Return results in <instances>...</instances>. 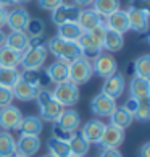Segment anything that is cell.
Wrapping results in <instances>:
<instances>
[{
  "label": "cell",
  "instance_id": "obj_19",
  "mask_svg": "<svg viewBox=\"0 0 150 157\" xmlns=\"http://www.w3.org/2000/svg\"><path fill=\"white\" fill-rule=\"evenodd\" d=\"M81 128V136H82L86 141H89L90 144H99L102 133L105 130V123L100 120H89Z\"/></svg>",
  "mask_w": 150,
  "mask_h": 157
},
{
  "label": "cell",
  "instance_id": "obj_22",
  "mask_svg": "<svg viewBox=\"0 0 150 157\" xmlns=\"http://www.w3.org/2000/svg\"><path fill=\"white\" fill-rule=\"evenodd\" d=\"M76 23L81 26L82 31H92L94 28L103 25V18L94 8H87V10H81L79 11V16H78Z\"/></svg>",
  "mask_w": 150,
  "mask_h": 157
},
{
  "label": "cell",
  "instance_id": "obj_1",
  "mask_svg": "<svg viewBox=\"0 0 150 157\" xmlns=\"http://www.w3.org/2000/svg\"><path fill=\"white\" fill-rule=\"evenodd\" d=\"M45 47H47V50L57 60H63L66 63H71L76 59H79V57H82V50H81V47L78 45V42L65 40L58 36L50 37Z\"/></svg>",
  "mask_w": 150,
  "mask_h": 157
},
{
  "label": "cell",
  "instance_id": "obj_23",
  "mask_svg": "<svg viewBox=\"0 0 150 157\" xmlns=\"http://www.w3.org/2000/svg\"><path fill=\"white\" fill-rule=\"evenodd\" d=\"M102 47L105 49L108 54H115L119 52L124 47V34H119L116 31L107 29L105 28V34H103V44Z\"/></svg>",
  "mask_w": 150,
  "mask_h": 157
},
{
  "label": "cell",
  "instance_id": "obj_52",
  "mask_svg": "<svg viewBox=\"0 0 150 157\" xmlns=\"http://www.w3.org/2000/svg\"><path fill=\"white\" fill-rule=\"evenodd\" d=\"M70 157H78V155H70Z\"/></svg>",
  "mask_w": 150,
  "mask_h": 157
},
{
  "label": "cell",
  "instance_id": "obj_13",
  "mask_svg": "<svg viewBox=\"0 0 150 157\" xmlns=\"http://www.w3.org/2000/svg\"><path fill=\"white\" fill-rule=\"evenodd\" d=\"M29 20H31L29 11L23 7H16V8L8 11L5 26H8L10 31H24V28H26Z\"/></svg>",
  "mask_w": 150,
  "mask_h": 157
},
{
  "label": "cell",
  "instance_id": "obj_33",
  "mask_svg": "<svg viewBox=\"0 0 150 157\" xmlns=\"http://www.w3.org/2000/svg\"><path fill=\"white\" fill-rule=\"evenodd\" d=\"M47 149H49V154L53 157H70L71 155L68 141H60V139L50 138L47 141Z\"/></svg>",
  "mask_w": 150,
  "mask_h": 157
},
{
  "label": "cell",
  "instance_id": "obj_2",
  "mask_svg": "<svg viewBox=\"0 0 150 157\" xmlns=\"http://www.w3.org/2000/svg\"><path fill=\"white\" fill-rule=\"evenodd\" d=\"M103 34H105V26H97L92 31H84L78 39V45L82 50V57L92 60L103 50Z\"/></svg>",
  "mask_w": 150,
  "mask_h": 157
},
{
  "label": "cell",
  "instance_id": "obj_4",
  "mask_svg": "<svg viewBox=\"0 0 150 157\" xmlns=\"http://www.w3.org/2000/svg\"><path fill=\"white\" fill-rule=\"evenodd\" d=\"M52 96L57 102L60 104L61 107H73L79 102V86L71 83V81H65V83H58L55 84L53 91H52Z\"/></svg>",
  "mask_w": 150,
  "mask_h": 157
},
{
  "label": "cell",
  "instance_id": "obj_48",
  "mask_svg": "<svg viewBox=\"0 0 150 157\" xmlns=\"http://www.w3.org/2000/svg\"><path fill=\"white\" fill-rule=\"evenodd\" d=\"M5 36H7V34H5L2 29H0V47H2V45L5 44Z\"/></svg>",
  "mask_w": 150,
  "mask_h": 157
},
{
  "label": "cell",
  "instance_id": "obj_27",
  "mask_svg": "<svg viewBox=\"0 0 150 157\" xmlns=\"http://www.w3.org/2000/svg\"><path fill=\"white\" fill-rule=\"evenodd\" d=\"M57 28H58V29H57V36L61 37V39H65V40H73V42H78V39L81 37V34L84 33L76 21L63 23V25L57 26Z\"/></svg>",
  "mask_w": 150,
  "mask_h": 157
},
{
  "label": "cell",
  "instance_id": "obj_39",
  "mask_svg": "<svg viewBox=\"0 0 150 157\" xmlns=\"http://www.w3.org/2000/svg\"><path fill=\"white\" fill-rule=\"evenodd\" d=\"M73 136V133L63 130L58 125H53V130H52V138L60 139V141H70V138Z\"/></svg>",
  "mask_w": 150,
  "mask_h": 157
},
{
  "label": "cell",
  "instance_id": "obj_51",
  "mask_svg": "<svg viewBox=\"0 0 150 157\" xmlns=\"http://www.w3.org/2000/svg\"><path fill=\"white\" fill-rule=\"evenodd\" d=\"M42 157H53V155H50V154H45V155H42Z\"/></svg>",
  "mask_w": 150,
  "mask_h": 157
},
{
  "label": "cell",
  "instance_id": "obj_38",
  "mask_svg": "<svg viewBox=\"0 0 150 157\" xmlns=\"http://www.w3.org/2000/svg\"><path fill=\"white\" fill-rule=\"evenodd\" d=\"M13 91L11 88H5V86H0V107H7V105H11L13 102Z\"/></svg>",
  "mask_w": 150,
  "mask_h": 157
},
{
  "label": "cell",
  "instance_id": "obj_31",
  "mask_svg": "<svg viewBox=\"0 0 150 157\" xmlns=\"http://www.w3.org/2000/svg\"><path fill=\"white\" fill-rule=\"evenodd\" d=\"M92 7L102 18H107V16H110L112 13L121 8V2L119 0H94Z\"/></svg>",
  "mask_w": 150,
  "mask_h": 157
},
{
  "label": "cell",
  "instance_id": "obj_46",
  "mask_svg": "<svg viewBox=\"0 0 150 157\" xmlns=\"http://www.w3.org/2000/svg\"><path fill=\"white\" fill-rule=\"evenodd\" d=\"M92 2L94 0H73V3L76 7H89V5H92Z\"/></svg>",
  "mask_w": 150,
  "mask_h": 157
},
{
  "label": "cell",
  "instance_id": "obj_49",
  "mask_svg": "<svg viewBox=\"0 0 150 157\" xmlns=\"http://www.w3.org/2000/svg\"><path fill=\"white\" fill-rule=\"evenodd\" d=\"M29 2H31V0H13V3H16V5H26Z\"/></svg>",
  "mask_w": 150,
  "mask_h": 157
},
{
  "label": "cell",
  "instance_id": "obj_8",
  "mask_svg": "<svg viewBox=\"0 0 150 157\" xmlns=\"http://www.w3.org/2000/svg\"><path fill=\"white\" fill-rule=\"evenodd\" d=\"M126 88V81H124V75L121 73H115L112 76H108L103 79V84H102V94H105L112 99H119L124 92Z\"/></svg>",
  "mask_w": 150,
  "mask_h": 157
},
{
  "label": "cell",
  "instance_id": "obj_26",
  "mask_svg": "<svg viewBox=\"0 0 150 157\" xmlns=\"http://www.w3.org/2000/svg\"><path fill=\"white\" fill-rule=\"evenodd\" d=\"M21 63V52L2 45L0 47V67L2 68H18Z\"/></svg>",
  "mask_w": 150,
  "mask_h": 157
},
{
  "label": "cell",
  "instance_id": "obj_7",
  "mask_svg": "<svg viewBox=\"0 0 150 157\" xmlns=\"http://www.w3.org/2000/svg\"><path fill=\"white\" fill-rule=\"evenodd\" d=\"M90 65H92L94 75H97V76H100L103 79L118 71V63L112 54H103V52H100L99 55L90 60Z\"/></svg>",
  "mask_w": 150,
  "mask_h": 157
},
{
  "label": "cell",
  "instance_id": "obj_44",
  "mask_svg": "<svg viewBox=\"0 0 150 157\" xmlns=\"http://www.w3.org/2000/svg\"><path fill=\"white\" fill-rule=\"evenodd\" d=\"M139 157H150V143H144L139 149Z\"/></svg>",
  "mask_w": 150,
  "mask_h": 157
},
{
  "label": "cell",
  "instance_id": "obj_3",
  "mask_svg": "<svg viewBox=\"0 0 150 157\" xmlns=\"http://www.w3.org/2000/svg\"><path fill=\"white\" fill-rule=\"evenodd\" d=\"M34 101L37 102L39 105V112H40V118L42 121H50V123H55L58 117L61 115L63 109L58 102L52 96V91H49L47 88H40L37 91V96Z\"/></svg>",
  "mask_w": 150,
  "mask_h": 157
},
{
  "label": "cell",
  "instance_id": "obj_6",
  "mask_svg": "<svg viewBox=\"0 0 150 157\" xmlns=\"http://www.w3.org/2000/svg\"><path fill=\"white\" fill-rule=\"evenodd\" d=\"M49 50L45 44L37 45V47H27L21 54V63L23 70H40L44 67L45 60H47Z\"/></svg>",
  "mask_w": 150,
  "mask_h": 157
},
{
  "label": "cell",
  "instance_id": "obj_18",
  "mask_svg": "<svg viewBox=\"0 0 150 157\" xmlns=\"http://www.w3.org/2000/svg\"><path fill=\"white\" fill-rule=\"evenodd\" d=\"M55 125H58L60 128H63V130H66L70 133H74V131H78L79 126H81V115H79L78 110H74L71 107L63 109V112L58 117V120L55 121Z\"/></svg>",
  "mask_w": 150,
  "mask_h": 157
},
{
  "label": "cell",
  "instance_id": "obj_50",
  "mask_svg": "<svg viewBox=\"0 0 150 157\" xmlns=\"http://www.w3.org/2000/svg\"><path fill=\"white\" fill-rule=\"evenodd\" d=\"M11 157H24V155H21V154H15V155H11Z\"/></svg>",
  "mask_w": 150,
  "mask_h": 157
},
{
  "label": "cell",
  "instance_id": "obj_43",
  "mask_svg": "<svg viewBox=\"0 0 150 157\" xmlns=\"http://www.w3.org/2000/svg\"><path fill=\"white\" fill-rule=\"evenodd\" d=\"M137 105H139V101H137V99H132V97H129L128 101L124 102V105H123V107H124L126 110H128V112L132 115V117H134V112L137 110Z\"/></svg>",
  "mask_w": 150,
  "mask_h": 157
},
{
  "label": "cell",
  "instance_id": "obj_34",
  "mask_svg": "<svg viewBox=\"0 0 150 157\" xmlns=\"http://www.w3.org/2000/svg\"><path fill=\"white\" fill-rule=\"evenodd\" d=\"M18 79H20L18 68H2L0 67V86L13 88Z\"/></svg>",
  "mask_w": 150,
  "mask_h": 157
},
{
  "label": "cell",
  "instance_id": "obj_21",
  "mask_svg": "<svg viewBox=\"0 0 150 157\" xmlns=\"http://www.w3.org/2000/svg\"><path fill=\"white\" fill-rule=\"evenodd\" d=\"M129 97L137 99V101H144V99L150 97V81L148 78L136 76L131 79L129 83Z\"/></svg>",
  "mask_w": 150,
  "mask_h": 157
},
{
  "label": "cell",
  "instance_id": "obj_28",
  "mask_svg": "<svg viewBox=\"0 0 150 157\" xmlns=\"http://www.w3.org/2000/svg\"><path fill=\"white\" fill-rule=\"evenodd\" d=\"M20 78L37 89L44 88V84L49 83L47 75L44 71H40V70H23V71H20Z\"/></svg>",
  "mask_w": 150,
  "mask_h": 157
},
{
  "label": "cell",
  "instance_id": "obj_42",
  "mask_svg": "<svg viewBox=\"0 0 150 157\" xmlns=\"http://www.w3.org/2000/svg\"><path fill=\"white\" fill-rule=\"evenodd\" d=\"M99 157H123V154L119 152V149L115 147H102Z\"/></svg>",
  "mask_w": 150,
  "mask_h": 157
},
{
  "label": "cell",
  "instance_id": "obj_11",
  "mask_svg": "<svg viewBox=\"0 0 150 157\" xmlns=\"http://www.w3.org/2000/svg\"><path fill=\"white\" fill-rule=\"evenodd\" d=\"M124 143V130H121V128L115 126L112 123L105 125V130L102 133V138L99 144L102 147H115L118 149L121 144Z\"/></svg>",
  "mask_w": 150,
  "mask_h": 157
},
{
  "label": "cell",
  "instance_id": "obj_17",
  "mask_svg": "<svg viewBox=\"0 0 150 157\" xmlns=\"http://www.w3.org/2000/svg\"><path fill=\"white\" fill-rule=\"evenodd\" d=\"M42 141L39 136H27V135H21L20 139L16 141V154H21L24 157H32L34 154L39 152Z\"/></svg>",
  "mask_w": 150,
  "mask_h": 157
},
{
  "label": "cell",
  "instance_id": "obj_47",
  "mask_svg": "<svg viewBox=\"0 0 150 157\" xmlns=\"http://www.w3.org/2000/svg\"><path fill=\"white\" fill-rule=\"evenodd\" d=\"M10 5H13V0H0V7H3V8H8Z\"/></svg>",
  "mask_w": 150,
  "mask_h": 157
},
{
  "label": "cell",
  "instance_id": "obj_16",
  "mask_svg": "<svg viewBox=\"0 0 150 157\" xmlns=\"http://www.w3.org/2000/svg\"><path fill=\"white\" fill-rule=\"evenodd\" d=\"M128 20H129V29L136 33H147L148 31V18H150V11H142V10H134L128 8Z\"/></svg>",
  "mask_w": 150,
  "mask_h": 157
},
{
  "label": "cell",
  "instance_id": "obj_5",
  "mask_svg": "<svg viewBox=\"0 0 150 157\" xmlns=\"http://www.w3.org/2000/svg\"><path fill=\"white\" fill-rule=\"evenodd\" d=\"M92 76H94V71H92V65H90L89 59L79 57V59L70 63V76H68V81L81 86V84L89 83Z\"/></svg>",
  "mask_w": 150,
  "mask_h": 157
},
{
  "label": "cell",
  "instance_id": "obj_35",
  "mask_svg": "<svg viewBox=\"0 0 150 157\" xmlns=\"http://www.w3.org/2000/svg\"><path fill=\"white\" fill-rule=\"evenodd\" d=\"M45 31V25L40 18H31L24 28V33L29 37H42Z\"/></svg>",
  "mask_w": 150,
  "mask_h": 157
},
{
  "label": "cell",
  "instance_id": "obj_9",
  "mask_svg": "<svg viewBox=\"0 0 150 157\" xmlns=\"http://www.w3.org/2000/svg\"><path fill=\"white\" fill-rule=\"evenodd\" d=\"M116 107H118L116 101L105 96V94H102V92L94 96L90 101V110L94 115H97V117H110Z\"/></svg>",
  "mask_w": 150,
  "mask_h": 157
},
{
  "label": "cell",
  "instance_id": "obj_15",
  "mask_svg": "<svg viewBox=\"0 0 150 157\" xmlns=\"http://www.w3.org/2000/svg\"><path fill=\"white\" fill-rule=\"evenodd\" d=\"M103 26L107 29L116 31L119 34H124L129 31V20H128V13L126 10H116L115 13H112L110 16H107L105 21H103Z\"/></svg>",
  "mask_w": 150,
  "mask_h": 157
},
{
  "label": "cell",
  "instance_id": "obj_45",
  "mask_svg": "<svg viewBox=\"0 0 150 157\" xmlns=\"http://www.w3.org/2000/svg\"><path fill=\"white\" fill-rule=\"evenodd\" d=\"M7 15H8V10L0 7V29L5 26V23H7Z\"/></svg>",
  "mask_w": 150,
  "mask_h": 157
},
{
  "label": "cell",
  "instance_id": "obj_41",
  "mask_svg": "<svg viewBox=\"0 0 150 157\" xmlns=\"http://www.w3.org/2000/svg\"><path fill=\"white\" fill-rule=\"evenodd\" d=\"M150 0H131L128 8H134V10H142V11H150Z\"/></svg>",
  "mask_w": 150,
  "mask_h": 157
},
{
  "label": "cell",
  "instance_id": "obj_25",
  "mask_svg": "<svg viewBox=\"0 0 150 157\" xmlns=\"http://www.w3.org/2000/svg\"><path fill=\"white\" fill-rule=\"evenodd\" d=\"M27 42H29V36L24 31H10V34L5 36V44L7 47L18 50V52H24L27 49Z\"/></svg>",
  "mask_w": 150,
  "mask_h": 157
},
{
  "label": "cell",
  "instance_id": "obj_30",
  "mask_svg": "<svg viewBox=\"0 0 150 157\" xmlns=\"http://www.w3.org/2000/svg\"><path fill=\"white\" fill-rule=\"evenodd\" d=\"M132 121H134V117L126 110L123 105L121 107H116L113 110V113L110 115V123L121 128V130H126V128H129L132 125Z\"/></svg>",
  "mask_w": 150,
  "mask_h": 157
},
{
  "label": "cell",
  "instance_id": "obj_14",
  "mask_svg": "<svg viewBox=\"0 0 150 157\" xmlns=\"http://www.w3.org/2000/svg\"><path fill=\"white\" fill-rule=\"evenodd\" d=\"M44 73L47 75L50 83H53V84L65 83V81H68V76H70V63H66L63 60H57L53 63H50L44 70Z\"/></svg>",
  "mask_w": 150,
  "mask_h": 157
},
{
  "label": "cell",
  "instance_id": "obj_36",
  "mask_svg": "<svg viewBox=\"0 0 150 157\" xmlns=\"http://www.w3.org/2000/svg\"><path fill=\"white\" fill-rule=\"evenodd\" d=\"M134 73L136 76L142 78H150V55H141L134 62Z\"/></svg>",
  "mask_w": 150,
  "mask_h": 157
},
{
  "label": "cell",
  "instance_id": "obj_29",
  "mask_svg": "<svg viewBox=\"0 0 150 157\" xmlns=\"http://www.w3.org/2000/svg\"><path fill=\"white\" fill-rule=\"evenodd\" d=\"M68 146H70L71 155L84 157L86 154L89 152V149H90V143H89V141H86V139L81 136V133L74 131V133H73V136L70 138V141H68Z\"/></svg>",
  "mask_w": 150,
  "mask_h": 157
},
{
  "label": "cell",
  "instance_id": "obj_32",
  "mask_svg": "<svg viewBox=\"0 0 150 157\" xmlns=\"http://www.w3.org/2000/svg\"><path fill=\"white\" fill-rule=\"evenodd\" d=\"M16 154V139L8 131H0V157H11Z\"/></svg>",
  "mask_w": 150,
  "mask_h": 157
},
{
  "label": "cell",
  "instance_id": "obj_37",
  "mask_svg": "<svg viewBox=\"0 0 150 157\" xmlns=\"http://www.w3.org/2000/svg\"><path fill=\"white\" fill-rule=\"evenodd\" d=\"M134 118L139 120V121H148L150 120V102H148V99L139 101L137 110L134 112Z\"/></svg>",
  "mask_w": 150,
  "mask_h": 157
},
{
  "label": "cell",
  "instance_id": "obj_20",
  "mask_svg": "<svg viewBox=\"0 0 150 157\" xmlns=\"http://www.w3.org/2000/svg\"><path fill=\"white\" fill-rule=\"evenodd\" d=\"M16 130L20 131V135H27V136H39L44 130V121L37 115H27L23 117L20 125Z\"/></svg>",
  "mask_w": 150,
  "mask_h": 157
},
{
  "label": "cell",
  "instance_id": "obj_24",
  "mask_svg": "<svg viewBox=\"0 0 150 157\" xmlns=\"http://www.w3.org/2000/svg\"><path fill=\"white\" fill-rule=\"evenodd\" d=\"M11 91H13L15 99H18V101H21V102H31V101L36 99L39 89L31 86V84H27L26 81H23L20 78L18 81H16V84L11 88Z\"/></svg>",
  "mask_w": 150,
  "mask_h": 157
},
{
  "label": "cell",
  "instance_id": "obj_40",
  "mask_svg": "<svg viewBox=\"0 0 150 157\" xmlns=\"http://www.w3.org/2000/svg\"><path fill=\"white\" fill-rule=\"evenodd\" d=\"M61 3H65V0H37L39 8L47 10V11H53L57 7H60Z\"/></svg>",
  "mask_w": 150,
  "mask_h": 157
},
{
  "label": "cell",
  "instance_id": "obj_10",
  "mask_svg": "<svg viewBox=\"0 0 150 157\" xmlns=\"http://www.w3.org/2000/svg\"><path fill=\"white\" fill-rule=\"evenodd\" d=\"M23 118V113L18 107H15L13 104L7 107H0V128L3 131H11L16 130Z\"/></svg>",
  "mask_w": 150,
  "mask_h": 157
},
{
  "label": "cell",
  "instance_id": "obj_12",
  "mask_svg": "<svg viewBox=\"0 0 150 157\" xmlns=\"http://www.w3.org/2000/svg\"><path fill=\"white\" fill-rule=\"evenodd\" d=\"M79 7H76L74 3H61L60 7H57L52 11V21L57 26L63 25V23H71V21H78L79 16Z\"/></svg>",
  "mask_w": 150,
  "mask_h": 157
}]
</instances>
